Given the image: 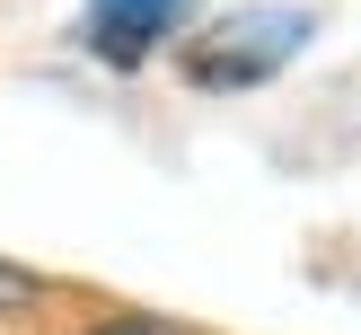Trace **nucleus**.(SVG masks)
Returning a JSON list of instances; mask_svg holds the SVG:
<instances>
[{
  "instance_id": "f257e3e1",
  "label": "nucleus",
  "mask_w": 361,
  "mask_h": 335,
  "mask_svg": "<svg viewBox=\"0 0 361 335\" xmlns=\"http://www.w3.org/2000/svg\"><path fill=\"white\" fill-rule=\"evenodd\" d=\"M300 44H309V9H238V18H221V27L194 35V44L176 53V71H185L194 88H264Z\"/></svg>"
},
{
  "instance_id": "7ed1b4c3",
  "label": "nucleus",
  "mask_w": 361,
  "mask_h": 335,
  "mask_svg": "<svg viewBox=\"0 0 361 335\" xmlns=\"http://www.w3.org/2000/svg\"><path fill=\"white\" fill-rule=\"evenodd\" d=\"M44 291H53L44 274H27V264H9V256H0V317H18V309H44Z\"/></svg>"
},
{
  "instance_id": "20e7f679",
  "label": "nucleus",
  "mask_w": 361,
  "mask_h": 335,
  "mask_svg": "<svg viewBox=\"0 0 361 335\" xmlns=\"http://www.w3.org/2000/svg\"><path fill=\"white\" fill-rule=\"evenodd\" d=\"M88 335H185V327H168V317H150V309H123V317H106V327H88Z\"/></svg>"
},
{
  "instance_id": "f03ea898",
  "label": "nucleus",
  "mask_w": 361,
  "mask_h": 335,
  "mask_svg": "<svg viewBox=\"0 0 361 335\" xmlns=\"http://www.w3.org/2000/svg\"><path fill=\"white\" fill-rule=\"evenodd\" d=\"M185 18H194V0H88V53L106 71H141Z\"/></svg>"
}]
</instances>
